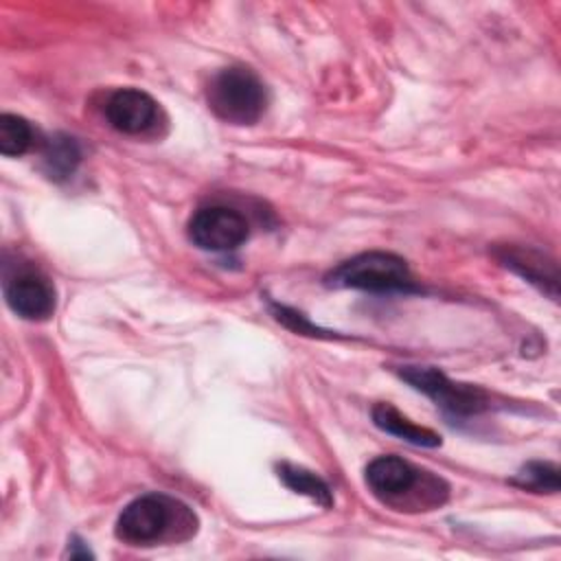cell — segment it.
Returning a JSON list of instances; mask_svg holds the SVG:
<instances>
[{
    "instance_id": "cell-1",
    "label": "cell",
    "mask_w": 561,
    "mask_h": 561,
    "mask_svg": "<svg viewBox=\"0 0 561 561\" xmlns=\"http://www.w3.org/2000/svg\"><path fill=\"white\" fill-rule=\"evenodd\" d=\"M195 533V515L188 506L162 493H147L129 502L116 519V537L131 546H151L171 539L175 530Z\"/></svg>"
},
{
    "instance_id": "cell-2",
    "label": "cell",
    "mask_w": 561,
    "mask_h": 561,
    "mask_svg": "<svg viewBox=\"0 0 561 561\" xmlns=\"http://www.w3.org/2000/svg\"><path fill=\"white\" fill-rule=\"evenodd\" d=\"M208 103L221 121L252 125L265 112L267 92L250 68L230 66L215 75L208 88Z\"/></svg>"
},
{
    "instance_id": "cell-3",
    "label": "cell",
    "mask_w": 561,
    "mask_h": 561,
    "mask_svg": "<svg viewBox=\"0 0 561 561\" xmlns=\"http://www.w3.org/2000/svg\"><path fill=\"white\" fill-rule=\"evenodd\" d=\"M327 285L377 294L414 289V280L405 261L390 252H364L340 263L327 276Z\"/></svg>"
},
{
    "instance_id": "cell-4",
    "label": "cell",
    "mask_w": 561,
    "mask_h": 561,
    "mask_svg": "<svg viewBox=\"0 0 561 561\" xmlns=\"http://www.w3.org/2000/svg\"><path fill=\"white\" fill-rule=\"evenodd\" d=\"M399 377L412 388L425 392L438 408L456 416H473L489 408V397L482 388L471 383L451 381L438 368L432 366H403Z\"/></svg>"
},
{
    "instance_id": "cell-5",
    "label": "cell",
    "mask_w": 561,
    "mask_h": 561,
    "mask_svg": "<svg viewBox=\"0 0 561 561\" xmlns=\"http://www.w3.org/2000/svg\"><path fill=\"white\" fill-rule=\"evenodd\" d=\"M188 239L202 250L228 252L248 239V221L230 206H204L188 221Z\"/></svg>"
},
{
    "instance_id": "cell-6",
    "label": "cell",
    "mask_w": 561,
    "mask_h": 561,
    "mask_svg": "<svg viewBox=\"0 0 561 561\" xmlns=\"http://www.w3.org/2000/svg\"><path fill=\"white\" fill-rule=\"evenodd\" d=\"M11 311L26 320H46L55 311V287L37 270H20L4 283Z\"/></svg>"
},
{
    "instance_id": "cell-7",
    "label": "cell",
    "mask_w": 561,
    "mask_h": 561,
    "mask_svg": "<svg viewBox=\"0 0 561 561\" xmlns=\"http://www.w3.org/2000/svg\"><path fill=\"white\" fill-rule=\"evenodd\" d=\"M110 125L123 134H142L158 118V103L142 90L121 88L105 103Z\"/></svg>"
},
{
    "instance_id": "cell-8",
    "label": "cell",
    "mask_w": 561,
    "mask_h": 561,
    "mask_svg": "<svg viewBox=\"0 0 561 561\" xmlns=\"http://www.w3.org/2000/svg\"><path fill=\"white\" fill-rule=\"evenodd\" d=\"M419 471L399 456H379L366 467V484L383 500H394L412 491Z\"/></svg>"
},
{
    "instance_id": "cell-9",
    "label": "cell",
    "mask_w": 561,
    "mask_h": 561,
    "mask_svg": "<svg viewBox=\"0 0 561 561\" xmlns=\"http://www.w3.org/2000/svg\"><path fill=\"white\" fill-rule=\"evenodd\" d=\"M373 421H375V425L381 432L392 434V436H397V438H401L405 443L421 445V447H436V445H440V436L436 432H432L430 427L412 423L408 416H403L390 403H377L373 408Z\"/></svg>"
},
{
    "instance_id": "cell-10",
    "label": "cell",
    "mask_w": 561,
    "mask_h": 561,
    "mask_svg": "<svg viewBox=\"0 0 561 561\" xmlns=\"http://www.w3.org/2000/svg\"><path fill=\"white\" fill-rule=\"evenodd\" d=\"M502 261L506 267L515 270L526 280L546 289L552 298L557 296V267L552 261H546L543 254L524 248H506Z\"/></svg>"
},
{
    "instance_id": "cell-11",
    "label": "cell",
    "mask_w": 561,
    "mask_h": 561,
    "mask_svg": "<svg viewBox=\"0 0 561 561\" xmlns=\"http://www.w3.org/2000/svg\"><path fill=\"white\" fill-rule=\"evenodd\" d=\"M79 160H81V149L72 136L55 134L46 140V147L42 153V167L50 180L55 182L68 180L79 167Z\"/></svg>"
},
{
    "instance_id": "cell-12",
    "label": "cell",
    "mask_w": 561,
    "mask_h": 561,
    "mask_svg": "<svg viewBox=\"0 0 561 561\" xmlns=\"http://www.w3.org/2000/svg\"><path fill=\"white\" fill-rule=\"evenodd\" d=\"M276 469H278V478L283 480V484L287 489H291L294 493L307 495L309 500H313L320 506H331L333 504L331 489L318 473H313L305 467L289 465V462H280Z\"/></svg>"
},
{
    "instance_id": "cell-13",
    "label": "cell",
    "mask_w": 561,
    "mask_h": 561,
    "mask_svg": "<svg viewBox=\"0 0 561 561\" xmlns=\"http://www.w3.org/2000/svg\"><path fill=\"white\" fill-rule=\"evenodd\" d=\"M33 142V129L26 118L18 114L0 116V153L2 156H22Z\"/></svg>"
},
{
    "instance_id": "cell-14",
    "label": "cell",
    "mask_w": 561,
    "mask_h": 561,
    "mask_svg": "<svg viewBox=\"0 0 561 561\" xmlns=\"http://www.w3.org/2000/svg\"><path fill=\"white\" fill-rule=\"evenodd\" d=\"M513 482L522 489L535 493H557L559 491V469L552 462H528Z\"/></svg>"
},
{
    "instance_id": "cell-15",
    "label": "cell",
    "mask_w": 561,
    "mask_h": 561,
    "mask_svg": "<svg viewBox=\"0 0 561 561\" xmlns=\"http://www.w3.org/2000/svg\"><path fill=\"white\" fill-rule=\"evenodd\" d=\"M68 554L70 557H92V552L85 546H81L79 539H72V543H68Z\"/></svg>"
}]
</instances>
